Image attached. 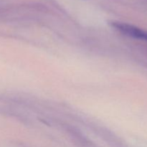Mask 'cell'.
I'll return each mask as SVG.
<instances>
[{
    "instance_id": "cell-1",
    "label": "cell",
    "mask_w": 147,
    "mask_h": 147,
    "mask_svg": "<svg viewBox=\"0 0 147 147\" xmlns=\"http://www.w3.org/2000/svg\"><path fill=\"white\" fill-rule=\"evenodd\" d=\"M112 25L127 35L147 41V32L138 27H134L130 24L119 22H113L112 23Z\"/></svg>"
}]
</instances>
